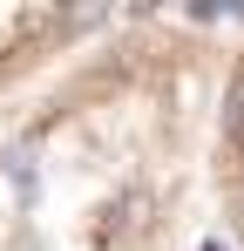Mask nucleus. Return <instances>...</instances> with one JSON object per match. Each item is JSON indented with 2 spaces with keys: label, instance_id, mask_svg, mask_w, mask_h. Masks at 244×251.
I'll list each match as a JSON object with an SVG mask.
<instances>
[{
  "label": "nucleus",
  "instance_id": "nucleus-1",
  "mask_svg": "<svg viewBox=\"0 0 244 251\" xmlns=\"http://www.w3.org/2000/svg\"><path fill=\"white\" fill-rule=\"evenodd\" d=\"M224 163H231V197L244 210V88H238V109H231V143H224Z\"/></svg>",
  "mask_w": 244,
  "mask_h": 251
}]
</instances>
